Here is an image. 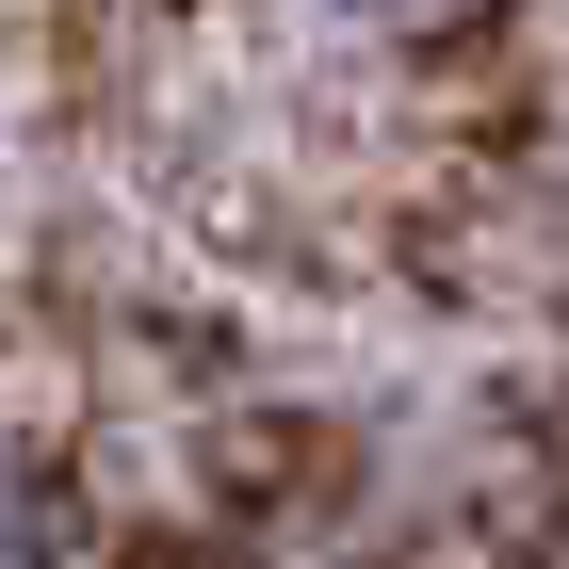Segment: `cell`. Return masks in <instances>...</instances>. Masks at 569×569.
Listing matches in <instances>:
<instances>
[{
	"label": "cell",
	"mask_w": 569,
	"mask_h": 569,
	"mask_svg": "<svg viewBox=\"0 0 569 569\" xmlns=\"http://www.w3.org/2000/svg\"><path fill=\"white\" fill-rule=\"evenodd\" d=\"M0 569H82V505H66V472L17 456V439H0Z\"/></svg>",
	"instance_id": "6da1fadb"
}]
</instances>
